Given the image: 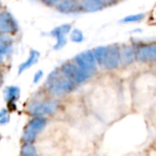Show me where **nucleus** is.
<instances>
[{
  "label": "nucleus",
  "instance_id": "nucleus-1",
  "mask_svg": "<svg viewBox=\"0 0 156 156\" xmlns=\"http://www.w3.org/2000/svg\"><path fill=\"white\" fill-rule=\"evenodd\" d=\"M47 89L54 96H62L72 92L75 86L74 82L68 78L60 69L53 70L47 77Z\"/></svg>",
  "mask_w": 156,
  "mask_h": 156
},
{
  "label": "nucleus",
  "instance_id": "nucleus-2",
  "mask_svg": "<svg viewBox=\"0 0 156 156\" xmlns=\"http://www.w3.org/2000/svg\"><path fill=\"white\" fill-rule=\"evenodd\" d=\"M47 120L43 117H35L32 119L24 128L21 140L25 143H32L37 136L46 127Z\"/></svg>",
  "mask_w": 156,
  "mask_h": 156
},
{
  "label": "nucleus",
  "instance_id": "nucleus-3",
  "mask_svg": "<svg viewBox=\"0 0 156 156\" xmlns=\"http://www.w3.org/2000/svg\"><path fill=\"white\" fill-rule=\"evenodd\" d=\"M59 107V102L56 100H43L36 101L29 105L28 112L34 117H43L54 113Z\"/></svg>",
  "mask_w": 156,
  "mask_h": 156
},
{
  "label": "nucleus",
  "instance_id": "nucleus-4",
  "mask_svg": "<svg viewBox=\"0 0 156 156\" xmlns=\"http://www.w3.org/2000/svg\"><path fill=\"white\" fill-rule=\"evenodd\" d=\"M20 27L15 17L9 10L0 12V34L14 35L19 32Z\"/></svg>",
  "mask_w": 156,
  "mask_h": 156
},
{
  "label": "nucleus",
  "instance_id": "nucleus-5",
  "mask_svg": "<svg viewBox=\"0 0 156 156\" xmlns=\"http://www.w3.org/2000/svg\"><path fill=\"white\" fill-rule=\"evenodd\" d=\"M61 71L74 83L85 82L90 76V74L88 73L85 72L76 63L73 64L71 62H66V63L62 64V66L61 67Z\"/></svg>",
  "mask_w": 156,
  "mask_h": 156
},
{
  "label": "nucleus",
  "instance_id": "nucleus-6",
  "mask_svg": "<svg viewBox=\"0 0 156 156\" xmlns=\"http://www.w3.org/2000/svg\"><path fill=\"white\" fill-rule=\"evenodd\" d=\"M74 62L81 69H83L89 74H92L97 67V60L95 58L94 52L91 51H84L78 54L74 58Z\"/></svg>",
  "mask_w": 156,
  "mask_h": 156
},
{
  "label": "nucleus",
  "instance_id": "nucleus-7",
  "mask_svg": "<svg viewBox=\"0 0 156 156\" xmlns=\"http://www.w3.org/2000/svg\"><path fill=\"white\" fill-rule=\"evenodd\" d=\"M71 28H72V26L70 24H62L61 26L54 28L51 30V35L56 39V43L53 47L54 50H61L62 48H63L65 46V44L67 42L65 36L70 32Z\"/></svg>",
  "mask_w": 156,
  "mask_h": 156
},
{
  "label": "nucleus",
  "instance_id": "nucleus-8",
  "mask_svg": "<svg viewBox=\"0 0 156 156\" xmlns=\"http://www.w3.org/2000/svg\"><path fill=\"white\" fill-rule=\"evenodd\" d=\"M119 61H121L119 50L116 46L108 47L103 67L107 69H115L119 66Z\"/></svg>",
  "mask_w": 156,
  "mask_h": 156
},
{
  "label": "nucleus",
  "instance_id": "nucleus-9",
  "mask_svg": "<svg viewBox=\"0 0 156 156\" xmlns=\"http://www.w3.org/2000/svg\"><path fill=\"white\" fill-rule=\"evenodd\" d=\"M137 60L141 62L156 60V43L142 46L137 52Z\"/></svg>",
  "mask_w": 156,
  "mask_h": 156
},
{
  "label": "nucleus",
  "instance_id": "nucleus-10",
  "mask_svg": "<svg viewBox=\"0 0 156 156\" xmlns=\"http://www.w3.org/2000/svg\"><path fill=\"white\" fill-rule=\"evenodd\" d=\"M40 52L37 51V50H30V54L28 56V58L19 65V68H18V73L19 74H21L22 73H24L25 71L29 70L30 68H31L33 65H35L38 62H39V59H40Z\"/></svg>",
  "mask_w": 156,
  "mask_h": 156
},
{
  "label": "nucleus",
  "instance_id": "nucleus-11",
  "mask_svg": "<svg viewBox=\"0 0 156 156\" xmlns=\"http://www.w3.org/2000/svg\"><path fill=\"white\" fill-rule=\"evenodd\" d=\"M13 43L14 41L11 35L0 34V55L3 57H8L11 55Z\"/></svg>",
  "mask_w": 156,
  "mask_h": 156
},
{
  "label": "nucleus",
  "instance_id": "nucleus-12",
  "mask_svg": "<svg viewBox=\"0 0 156 156\" xmlns=\"http://www.w3.org/2000/svg\"><path fill=\"white\" fill-rule=\"evenodd\" d=\"M56 9H58V11L62 13L70 14L76 12L79 9V5H78L76 0H62L56 6Z\"/></svg>",
  "mask_w": 156,
  "mask_h": 156
},
{
  "label": "nucleus",
  "instance_id": "nucleus-13",
  "mask_svg": "<svg viewBox=\"0 0 156 156\" xmlns=\"http://www.w3.org/2000/svg\"><path fill=\"white\" fill-rule=\"evenodd\" d=\"M20 98V88L17 86H9L4 90V100L9 103H16Z\"/></svg>",
  "mask_w": 156,
  "mask_h": 156
},
{
  "label": "nucleus",
  "instance_id": "nucleus-14",
  "mask_svg": "<svg viewBox=\"0 0 156 156\" xmlns=\"http://www.w3.org/2000/svg\"><path fill=\"white\" fill-rule=\"evenodd\" d=\"M82 6L87 11L95 12L103 9L104 4L102 0H82Z\"/></svg>",
  "mask_w": 156,
  "mask_h": 156
},
{
  "label": "nucleus",
  "instance_id": "nucleus-15",
  "mask_svg": "<svg viewBox=\"0 0 156 156\" xmlns=\"http://www.w3.org/2000/svg\"><path fill=\"white\" fill-rule=\"evenodd\" d=\"M134 50L131 47H125L120 54V60L124 64H129L133 61Z\"/></svg>",
  "mask_w": 156,
  "mask_h": 156
},
{
  "label": "nucleus",
  "instance_id": "nucleus-16",
  "mask_svg": "<svg viewBox=\"0 0 156 156\" xmlns=\"http://www.w3.org/2000/svg\"><path fill=\"white\" fill-rule=\"evenodd\" d=\"M107 51H108V47H98L94 50V55L95 58L97 60V62H98V64L100 66L103 67L104 62H105V58H106V54H107Z\"/></svg>",
  "mask_w": 156,
  "mask_h": 156
},
{
  "label": "nucleus",
  "instance_id": "nucleus-17",
  "mask_svg": "<svg viewBox=\"0 0 156 156\" xmlns=\"http://www.w3.org/2000/svg\"><path fill=\"white\" fill-rule=\"evenodd\" d=\"M20 156H39L36 148L31 143H25L20 150Z\"/></svg>",
  "mask_w": 156,
  "mask_h": 156
},
{
  "label": "nucleus",
  "instance_id": "nucleus-18",
  "mask_svg": "<svg viewBox=\"0 0 156 156\" xmlns=\"http://www.w3.org/2000/svg\"><path fill=\"white\" fill-rule=\"evenodd\" d=\"M70 39H71V41H73V42H81V41H83V40H84L83 32H82L80 30L74 29V30L71 32Z\"/></svg>",
  "mask_w": 156,
  "mask_h": 156
},
{
  "label": "nucleus",
  "instance_id": "nucleus-19",
  "mask_svg": "<svg viewBox=\"0 0 156 156\" xmlns=\"http://www.w3.org/2000/svg\"><path fill=\"white\" fill-rule=\"evenodd\" d=\"M144 18V14H136V15H129L122 20L123 22H137L141 20Z\"/></svg>",
  "mask_w": 156,
  "mask_h": 156
},
{
  "label": "nucleus",
  "instance_id": "nucleus-20",
  "mask_svg": "<svg viewBox=\"0 0 156 156\" xmlns=\"http://www.w3.org/2000/svg\"><path fill=\"white\" fill-rule=\"evenodd\" d=\"M41 1L49 7H56L62 0H41Z\"/></svg>",
  "mask_w": 156,
  "mask_h": 156
},
{
  "label": "nucleus",
  "instance_id": "nucleus-21",
  "mask_svg": "<svg viewBox=\"0 0 156 156\" xmlns=\"http://www.w3.org/2000/svg\"><path fill=\"white\" fill-rule=\"evenodd\" d=\"M43 76V72L41 70H39L35 73L34 76H33V83L34 84H38L41 80V78Z\"/></svg>",
  "mask_w": 156,
  "mask_h": 156
},
{
  "label": "nucleus",
  "instance_id": "nucleus-22",
  "mask_svg": "<svg viewBox=\"0 0 156 156\" xmlns=\"http://www.w3.org/2000/svg\"><path fill=\"white\" fill-rule=\"evenodd\" d=\"M10 120V117H9V114L6 115V116H3L0 118V125H6L9 122Z\"/></svg>",
  "mask_w": 156,
  "mask_h": 156
},
{
  "label": "nucleus",
  "instance_id": "nucleus-23",
  "mask_svg": "<svg viewBox=\"0 0 156 156\" xmlns=\"http://www.w3.org/2000/svg\"><path fill=\"white\" fill-rule=\"evenodd\" d=\"M3 82H4V73L1 66H0V86L3 85Z\"/></svg>",
  "mask_w": 156,
  "mask_h": 156
},
{
  "label": "nucleus",
  "instance_id": "nucleus-24",
  "mask_svg": "<svg viewBox=\"0 0 156 156\" xmlns=\"http://www.w3.org/2000/svg\"><path fill=\"white\" fill-rule=\"evenodd\" d=\"M2 11V2H1V0H0V12Z\"/></svg>",
  "mask_w": 156,
  "mask_h": 156
},
{
  "label": "nucleus",
  "instance_id": "nucleus-25",
  "mask_svg": "<svg viewBox=\"0 0 156 156\" xmlns=\"http://www.w3.org/2000/svg\"><path fill=\"white\" fill-rule=\"evenodd\" d=\"M106 1H108V2H115V1H117V0H106Z\"/></svg>",
  "mask_w": 156,
  "mask_h": 156
}]
</instances>
